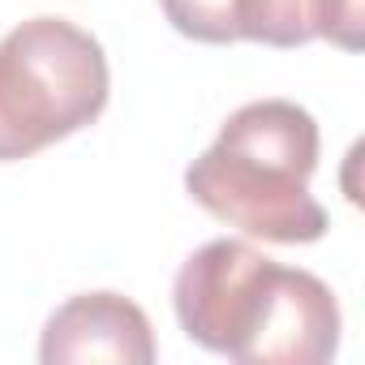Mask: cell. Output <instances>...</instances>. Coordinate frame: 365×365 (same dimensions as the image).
<instances>
[{"label":"cell","mask_w":365,"mask_h":365,"mask_svg":"<svg viewBox=\"0 0 365 365\" xmlns=\"http://www.w3.org/2000/svg\"><path fill=\"white\" fill-rule=\"evenodd\" d=\"M172 305L194 344L241 365H322L339 348L335 292L245 241H207L185 258Z\"/></svg>","instance_id":"cell-1"},{"label":"cell","mask_w":365,"mask_h":365,"mask_svg":"<svg viewBox=\"0 0 365 365\" xmlns=\"http://www.w3.org/2000/svg\"><path fill=\"white\" fill-rule=\"evenodd\" d=\"M318 168V125L292 99L237 108L220 138L190 163V198L245 237L309 245L327 232V211L309 194Z\"/></svg>","instance_id":"cell-2"},{"label":"cell","mask_w":365,"mask_h":365,"mask_svg":"<svg viewBox=\"0 0 365 365\" xmlns=\"http://www.w3.org/2000/svg\"><path fill=\"white\" fill-rule=\"evenodd\" d=\"M108 108V56L65 18H31L0 39V163L86 129Z\"/></svg>","instance_id":"cell-3"},{"label":"cell","mask_w":365,"mask_h":365,"mask_svg":"<svg viewBox=\"0 0 365 365\" xmlns=\"http://www.w3.org/2000/svg\"><path fill=\"white\" fill-rule=\"evenodd\" d=\"M163 18L198 43L254 39L267 48H301L331 39L344 52L361 48V0H159Z\"/></svg>","instance_id":"cell-4"},{"label":"cell","mask_w":365,"mask_h":365,"mask_svg":"<svg viewBox=\"0 0 365 365\" xmlns=\"http://www.w3.org/2000/svg\"><path fill=\"white\" fill-rule=\"evenodd\" d=\"M43 365H78V361H116V365H150L155 331L142 305L120 292H82L69 297L43 327L39 339Z\"/></svg>","instance_id":"cell-5"}]
</instances>
